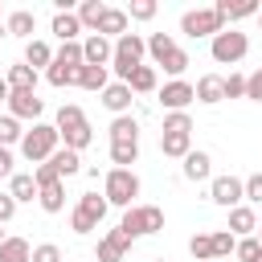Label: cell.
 Masks as SVG:
<instances>
[{
	"label": "cell",
	"mask_w": 262,
	"mask_h": 262,
	"mask_svg": "<svg viewBox=\"0 0 262 262\" xmlns=\"http://www.w3.org/2000/svg\"><path fill=\"white\" fill-rule=\"evenodd\" d=\"M57 143H61V135H57L53 123H33V127L25 131V139H20V156H25L29 164H45V160L57 151Z\"/></svg>",
	"instance_id": "2"
},
{
	"label": "cell",
	"mask_w": 262,
	"mask_h": 262,
	"mask_svg": "<svg viewBox=\"0 0 262 262\" xmlns=\"http://www.w3.org/2000/svg\"><path fill=\"white\" fill-rule=\"evenodd\" d=\"M0 262H33V246L25 237H8L0 246Z\"/></svg>",
	"instance_id": "30"
},
{
	"label": "cell",
	"mask_w": 262,
	"mask_h": 262,
	"mask_svg": "<svg viewBox=\"0 0 262 262\" xmlns=\"http://www.w3.org/2000/svg\"><path fill=\"white\" fill-rule=\"evenodd\" d=\"M143 53H147V41L139 33H123L115 41V57H111V70L119 74V82H127L139 66H143Z\"/></svg>",
	"instance_id": "3"
},
{
	"label": "cell",
	"mask_w": 262,
	"mask_h": 262,
	"mask_svg": "<svg viewBox=\"0 0 262 262\" xmlns=\"http://www.w3.org/2000/svg\"><path fill=\"white\" fill-rule=\"evenodd\" d=\"M49 164H53V172H57L61 180H70V176H78V172H82V156H78V151H70V147H57V151L49 156Z\"/></svg>",
	"instance_id": "19"
},
{
	"label": "cell",
	"mask_w": 262,
	"mask_h": 262,
	"mask_svg": "<svg viewBox=\"0 0 262 262\" xmlns=\"http://www.w3.org/2000/svg\"><path fill=\"white\" fill-rule=\"evenodd\" d=\"M33 262H61V250L53 242H41V246H33Z\"/></svg>",
	"instance_id": "46"
},
{
	"label": "cell",
	"mask_w": 262,
	"mask_h": 262,
	"mask_svg": "<svg viewBox=\"0 0 262 262\" xmlns=\"http://www.w3.org/2000/svg\"><path fill=\"white\" fill-rule=\"evenodd\" d=\"M78 86L102 94V90L111 86V66H82V70H78Z\"/></svg>",
	"instance_id": "17"
},
{
	"label": "cell",
	"mask_w": 262,
	"mask_h": 262,
	"mask_svg": "<svg viewBox=\"0 0 262 262\" xmlns=\"http://www.w3.org/2000/svg\"><path fill=\"white\" fill-rule=\"evenodd\" d=\"M172 49H176V41H172V33H151V37H147V53L156 57V66H160V61H164V57H168Z\"/></svg>",
	"instance_id": "34"
},
{
	"label": "cell",
	"mask_w": 262,
	"mask_h": 262,
	"mask_svg": "<svg viewBox=\"0 0 262 262\" xmlns=\"http://www.w3.org/2000/svg\"><path fill=\"white\" fill-rule=\"evenodd\" d=\"M8 90H37V70L33 66H25V61H16V66H8Z\"/></svg>",
	"instance_id": "25"
},
{
	"label": "cell",
	"mask_w": 262,
	"mask_h": 262,
	"mask_svg": "<svg viewBox=\"0 0 262 262\" xmlns=\"http://www.w3.org/2000/svg\"><path fill=\"white\" fill-rule=\"evenodd\" d=\"M209 53H213L217 66H237V61L250 53V37L237 33V29H221V33L209 41Z\"/></svg>",
	"instance_id": "6"
},
{
	"label": "cell",
	"mask_w": 262,
	"mask_h": 262,
	"mask_svg": "<svg viewBox=\"0 0 262 262\" xmlns=\"http://www.w3.org/2000/svg\"><path fill=\"white\" fill-rule=\"evenodd\" d=\"M221 29H225V20L217 16V8H188L180 16V33H188V37H217Z\"/></svg>",
	"instance_id": "7"
},
{
	"label": "cell",
	"mask_w": 262,
	"mask_h": 262,
	"mask_svg": "<svg viewBox=\"0 0 262 262\" xmlns=\"http://www.w3.org/2000/svg\"><path fill=\"white\" fill-rule=\"evenodd\" d=\"M119 229H123L131 242L143 237V233H160V229H164V209H160V205H131V209H123Z\"/></svg>",
	"instance_id": "5"
},
{
	"label": "cell",
	"mask_w": 262,
	"mask_h": 262,
	"mask_svg": "<svg viewBox=\"0 0 262 262\" xmlns=\"http://www.w3.org/2000/svg\"><path fill=\"white\" fill-rule=\"evenodd\" d=\"M12 217H16V201H12V192H0V225Z\"/></svg>",
	"instance_id": "50"
},
{
	"label": "cell",
	"mask_w": 262,
	"mask_h": 262,
	"mask_svg": "<svg viewBox=\"0 0 262 262\" xmlns=\"http://www.w3.org/2000/svg\"><path fill=\"white\" fill-rule=\"evenodd\" d=\"M160 151L168 160H184L192 151V135H176V131H160Z\"/></svg>",
	"instance_id": "18"
},
{
	"label": "cell",
	"mask_w": 262,
	"mask_h": 262,
	"mask_svg": "<svg viewBox=\"0 0 262 262\" xmlns=\"http://www.w3.org/2000/svg\"><path fill=\"white\" fill-rule=\"evenodd\" d=\"M78 209H82V213H86V217H94V221H102V217H106V209H111V205H106V196H98V192H86V196H82V201H78Z\"/></svg>",
	"instance_id": "37"
},
{
	"label": "cell",
	"mask_w": 262,
	"mask_h": 262,
	"mask_svg": "<svg viewBox=\"0 0 262 262\" xmlns=\"http://www.w3.org/2000/svg\"><path fill=\"white\" fill-rule=\"evenodd\" d=\"M8 192H12V201H16V205H20V201H37V196H41V188H37L33 172H16V176L8 180Z\"/></svg>",
	"instance_id": "22"
},
{
	"label": "cell",
	"mask_w": 262,
	"mask_h": 262,
	"mask_svg": "<svg viewBox=\"0 0 262 262\" xmlns=\"http://www.w3.org/2000/svg\"><path fill=\"white\" fill-rule=\"evenodd\" d=\"M237 262H262L258 237H242V242H237Z\"/></svg>",
	"instance_id": "42"
},
{
	"label": "cell",
	"mask_w": 262,
	"mask_h": 262,
	"mask_svg": "<svg viewBox=\"0 0 262 262\" xmlns=\"http://www.w3.org/2000/svg\"><path fill=\"white\" fill-rule=\"evenodd\" d=\"M0 176H8V180L16 176L12 172V147H0Z\"/></svg>",
	"instance_id": "51"
},
{
	"label": "cell",
	"mask_w": 262,
	"mask_h": 262,
	"mask_svg": "<svg viewBox=\"0 0 262 262\" xmlns=\"http://www.w3.org/2000/svg\"><path fill=\"white\" fill-rule=\"evenodd\" d=\"M53 61H61V66H74V70H82L86 66V53H82V41H66L57 53H53Z\"/></svg>",
	"instance_id": "32"
},
{
	"label": "cell",
	"mask_w": 262,
	"mask_h": 262,
	"mask_svg": "<svg viewBox=\"0 0 262 262\" xmlns=\"http://www.w3.org/2000/svg\"><path fill=\"white\" fill-rule=\"evenodd\" d=\"M98 33H102L106 41H111V37L119 41V37L127 33V8H106V12H102V25H98Z\"/></svg>",
	"instance_id": "24"
},
{
	"label": "cell",
	"mask_w": 262,
	"mask_h": 262,
	"mask_svg": "<svg viewBox=\"0 0 262 262\" xmlns=\"http://www.w3.org/2000/svg\"><path fill=\"white\" fill-rule=\"evenodd\" d=\"M258 246H262V229H258Z\"/></svg>",
	"instance_id": "55"
},
{
	"label": "cell",
	"mask_w": 262,
	"mask_h": 262,
	"mask_svg": "<svg viewBox=\"0 0 262 262\" xmlns=\"http://www.w3.org/2000/svg\"><path fill=\"white\" fill-rule=\"evenodd\" d=\"M164 131L192 135V119H188V111H172V115H164Z\"/></svg>",
	"instance_id": "40"
},
{
	"label": "cell",
	"mask_w": 262,
	"mask_h": 262,
	"mask_svg": "<svg viewBox=\"0 0 262 262\" xmlns=\"http://www.w3.org/2000/svg\"><path fill=\"white\" fill-rule=\"evenodd\" d=\"M127 16H135V20H151V16H156V0H131Z\"/></svg>",
	"instance_id": "43"
},
{
	"label": "cell",
	"mask_w": 262,
	"mask_h": 262,
	"mask_svg": "<svg viewBox=\"0 0 262 262\" xmlns=\"http://www.w3.org/2000/svg\"><path fill=\"white\" fill-rule=\"evenodd\" d=\"M139 160V143H111V164L115 168H131Z\"/></svg>",
	"instance_id": "35"
},
{
	"label": "cell",
	"mask_w": 262,
	"mask_h": 262,
	"mask_svg": "<svg viewBox=\"0 0 262 262\" xmlns=\"http://www.w3.org/2000/svg\"><path fill=\"white\" fill-rule=\"evenodd\" d=\"M221 98H225V78H221V74H205V78H196V102L213 106V102H221Z\"/></svg>",
	"instance_id": "15"
},
{
	"label": "cell",
	"mask_w": 262,
	"mask_h": 262,
	"mask_svg": "<svg viewBox=\"0 0 262 262\" xmlns=\"http://www.w3.org/2000/svg\"><path fill=\"white\" fill-rule=\"evenodd\" d=\"M127 86H131V94H151V90L160 86V78H156V66H139V70L127 78Z\"/></svg>",
	"instance_id": "28"
},
{
	"label": "cell",
	"mask_w": 262,
	"mask_h": 262,
	"mask_svg": "<svg viewBox=\"0 0 262 262\" xmlns=\"http://www.w3.org/2000/svg\"><path fill=\"white\" fill-rule=\"evenodd\" d=\"M102 12H106V4H102V0H86V4H78V20H82V29L98 33V25H102Z\"/></svg>",
	"instance_id": "31"
},
{
	"label": "cell",
	"mask_w": 262,
	"mask_h": 262,
	"mask_svg": "<svg viewBox=\"0 0 262 262\" xmlns=\"http://www.w3.org/2000/svg\"><path fill=\"white\" fill-rule=\"evenodd\" d=\"M213 8H217V16H221V20H242V16H258V12H262V8H258V0H237V4L217 0Z\"/></svg>",
	"instance_id": "20"
},
{
	"label": "cell",
	"mask_w": 262,
	"mask_h": 262,
	"mask_svg": "<svg viewBox=\"0 0 262 262\" xmlns=\"http://www.w3.org/2000/svg\"><path fill=\"white\" fill-rule=\"evenodd\" d=\"M33 180H37V188H49V184H57L61 176L53 172V164L45 160V164H37V172H33Z\"/></svg>",
	"instance_id": "44"
},
{
	"label": "cell",
	"mask_w": 262,
	"mask_h": 262,
	"mask_svg": "<svg viewBox=\"0 0 262 262\" xmlns=\"http://www.w3.org/2000/svg\"><path fill=\"white\" fill-rule=\"evenodd\" d=\"M246 98H250V102H262V66L246 78Z\"/></svg>",
	"instance_id": "49"
},
{
	"label": "cell",
	"mask_w": 262,
	"mask_h": 262,
	"mask_svg": "<svg viewBox=\"0 0 262 262\" xmlns=\"http://www.w3.org/2000/svg\"><path fill=\"white\" fill-rule=\"evenodd\" d=\"M156 262H168V258H156Z\"/></svg>",
	"instance_id": "56"
},
{
	"label": "cell",
	"mask_w": 262,
	"mask_h": 262,
	"mask_svg": "<svg viewBox=\"0 0 262 262\" xmlns=\"http://www.w3.org/2000/svg\"><path fill=\"white\" fill-rule=\"evenodd\" d=\"M70 229H74V233H90V229H98V221L86 217L82 209H74V213H70Z\"/></svg>",
	"instance_id": "45"
},
{
	"label": "cell",
	"mask_w": 262,
	"mask_h": 262,
	"mask_svg": "<svg viewBox=\"0 0 262 262\" xmlns=\"http://www.w3.org/2000/svg\"><path fill=\"white\" fill-rule=\"evenodd\" d=\"M45 78H49V86H78V70L74 66H61V61H53L49 70H45Z\"/></svg>",
	"instance_id": "33"
},
{
	"label": "cell",
	"mask_w": 262,
	"mask_h": 262,
	"mask_svg": "<svg viewBox=\"0 0 262 262\" xmlns=\"http://www.w3.org/2000/svg\"><path fill=\"white\" fill-rule=\"evenodd\" d=\"M127 250H131V237H127L123 229H106V233L98 237V246H94V258H98V262H123Z\"/></svg>",
	"instance_id": "10"
},
{
	"label": "cell",
	"mask_w": 262,
	"mask_h": 262,
	"mask_svg": "<svg viewBox=\"0 0 262 262\" xmlns=\"http://www.w3.org/2000/svg\"><path fill=\"white\" fill-rule=\"evenodd\" d=\"M4 33H8V29H4V25H0V37H4Z\"/></svg>",
	"instance_id": "54"
},
{
	"label": "cell",
	"mask_w": 262,
	"mask_h": 262,
	"mask_svg": "<svg viewBox=\"0 0 262 262\" xmlns=\"http://www.w3.org/2000/svg\"><path fill=\"white\" fill-rule=\"evenodd\" d=\"M4 242H8V237H4V229H0V246H4Z\"/></svg>",
	"instance_id": "53"
},
{
	"label": "cell",
	"mask_w": 262,
	"mask_h": 262,
	"mask_svg": "<svg viewBox=\"0 0 262 262\" xmlns=\"http://www.w3.org/2000/svg\"><path fill=\"white\" fill-rule=\"evenodd\" d=\"M160 66H164V74H172V78H180V74L188 70V53H184V49L176 45V49H172V53H168V57H164Z\"/></svg>",
	"instance_id": "39"
},
{
	"label": "cell",
	"mask_w": 262,
	"mask_h": 262,
	"mask_svg": "<svg viewBox=\"0 0 262 262\" xmlns=\"http://www.w3.org/2000/svg\"><path fill=\"white\" fill-rule=\"evenodd\" d=\"M82 53H86V66H111L115 57V41H106L102 33H90L82 41Z\"/></svg>",
	"instance_id": "12"
},
{
	"label": "cell",
	"mask_w": 262,
	"mask_h": 262,
	"mask_svg": "<svg viewBox=\"0 0 262 262\" xmlns=\"http://www.w3.org/2000/svg\"><path fill=\"white\" fill-rule=\"evenodd\" d=\"M37 205H41L45 213H61V209H66V180H57V184H49V188H41V196H37Z\"/></svg>",
	"instance_id": "29"
},
{
	"label": "cell",
	"mask_w": 262,
	"mask_h": 262,
	"mask_svg": "<svg viewBox=\"0 0 262 262\" xmlns=\"http://www.w3.org/2000/svg\"><path fill=\"white\" fill-rule=\"evenodd\" d=\"M78 33H82V20H78V12H53V37L66 45V41H78Z\"/></svg>",
	"instance_id": "21"
},
{
	"label": "cell",
	"mask_w": 262,
	"mask_h": 262,
	"mask_svg": "<svg viewBox=\"0 0 262 262\" xmlns=\"http://www.w3.org/2000/svg\"><path fill=\"white\" fill-rule=\"evenodd\" d=\"M188 250H192L196 262H213V258H217V254H213V233H192Z\"/></svg>",
	"instance_id": "38"
},
{
	"label": "cell",
	"mask_w": 262,
	"mask_h": 262,
	"mask_svg": "<svg viewBox=\"0 0 262 262\" xmlns=\"http://www.w3.org/2000/svg\"><path fill=\"white\" fill-rule=\"evenodd\" d=\"M41 111H45V102L37 98V90H12L8 94V115L12 119H41Z\"/></svg>",
	"instance_id": "11"
},
{
	"label": "cell",
	"mask_w": 262,
	"mask_h": 262,
	"mask_svg": "<svg viewBox=\"0 0 262 262\" xmlns=\"http://www.w3.org/2000/svg\"><path fill=\"white\" fill-rule=\"evenodd\" d=\"M180 172H184V180H192V184H196V180H209V172H213V160H209V151L192 147V151L184 156V168H180Z\"/></svg>",
	"instance_id": "14"
},
{
	"label": "cell",
	"mask_w": 262,
	"mask_h": 262,
	"mask_svg": "<svg viewBox=\"0 0 262 262\" xmlns=\"http://www.w3.org/2000/svg\"><path fill=\"white\" fill-rule=\"evenodd\" d=\"M111 143H139V123L131 115L111 119Z\"/></svg>",
	"instance_id": "26"
},
{
	"label": "cell",
	"mask_w": 262,
	"mask_h": 262,
	"mask_svg": "<svg viewBox=\"0 0 262 262\" xmlns=\"http://www.w3.org/2000/svg\"><path fill=\"white\" fill-rule=\"evenodd\" d=\"M131 98H135V94H131L127 82H111V86L102 90V106H106L115 119H119V115H131Z\"/></svg>",
	"instance_id": "13"
},
{
	"label": "cell",
	"mask_w": 262,
	"mask_h": 262,
	"mask_svg": "<svg viewBox=\"0 0 262 262\" xmlns=\"http://www.w3.org/2000/svg\"><path fill=\"white\" fill-rule=\"evenodd\" d=\"M246 201H250V205H262V172L246 176Z\"/></svg>",
	"instance_id": "48"
},
{
	"label": "cell",
	"mask_w": 262,
	"mask_h": 262,
	"mask_svg": "<svg viewBox=\"0 0 262 262\" xmlns=\"http://www.w3.org/2000/svg\"><path fill=\"white\" fill-rule=\"evenodd\" d=\"M258 20H262V12H258Z\"/></svg>",
	"instance_id": "57"
},
{
	"label": "cell",
	"mask_w": 262,
	"mask_h": 262,
	"mask_svg": "<svg viewBox=\"0 0 262 262\" xmlns=\"http://www.w3.org/2000/svg\"><path fill=\"white\" fill-rule=\"evenodd\" d=\"M8 94H12V90H8V82L0 78V102H8Z\"/></svg>",
	"instance_id": "52"
},
{
	"label": "cell",
	"mask_w": 262,
	"mask_h": 262,
	"mask_svg": "<svg viewBox=\"0 0 262 262\" xmlns=\"http://www.w3.org/2000/svg\"><path fill=\"white\" fill-rule=\"evenodd\" d=\"M25 139V131H20V119H12V115H0V147H12V143H20Z\"/></svg>",
	"instance_id": "36"
},
{
	"label": "cell",
	"mask_w": 262,
	"mask_h": 262,
	"mask_svg": "<svg viewBox=\"0 0 262 262\" xmlns=\"http://www.w3.org/2000/svg\"><path fill=\"white\" fill-rule=\"evenodd\" d=\"M102 196L106 205H119V209H131L135 196H139V176L131 168H111L102 176Z\"/></svg>",
	"instance_id": "4"
},
{
	"label": "cell",
	"mask_w": 262,
	"mask_h": 262,
	"mask_svg": "<svg viewBox=\"0 0 262 262\" xmlns=\"http://www.w3.org/2000/svg\"><path fill=\"white\" fill-rule=\"evenodd\" d=\"M57 135H61V143L70 147V151H82V147H90V139H94V131H90V119L82 115V106H74V102H66L61 111H57Z\"/></svg>",
	"instance_id": "1"
},
{
	"label": "cell",
	"mask_w": 262,
	"mask_h": 262,
	"mask_svg": "<svg viewBox=\"0 0 262 262\" xmlns=\"http://www.w3.org/2000/svg\"><path fill=\"white\" fill-rule=\"evenodd\" d=\"M233 237H250L254 229H258V217H254V209L250 205H237V209H229V225H225Z\"/></svg>",
	"instance_id": "16"
},
{
	"label": "cell",
	"mask_w": 262,
	"mask_h": 262,
	"mask_svg": "<svg viewBox=\"0 0 262 262\" xmlns=\"http://www.w3.org/2000/svg\"><path fill=\"white\" fill-rule=\"evenodd\" d=\"M225 98H246V74H229L225 78Z\"/></svg>",
	"instance_id": "47"
},
{
	"label": "cell",
	"mask_w": 262,
	"mask_h": 262,
	"mask_svg": "<svg viewBox=\"0 0 262 262\" xmlns=\"http://www.w3.org/2000/svg\"><path fill=\"white\" fill-rule=\"evenodd\" d=\"M209 201L221 205V209H237V205L246 201V180H237V176H213Z\"/></svg>",
	"instance_id": "8"
},
{
	"label": "cell",
	"mask_w": 262,
	"mask_h": 262,
	"mask_svg": "<svg viewBox=\"0 0 262 262\" xmlns=\"http://www.w3.org/2000/svg\"><path fill=\"white\" fill-rule=\"evenodd\" d=\"M213 254H217V258H229V254H237V237H233L229 229H217V233H213Z\"/></svg>",
	"instance_id": "41"
},
{
	"label": "cell",
	"mask_w": 262,
	"mask_h": 262,
	"mask_svg": "<svg viewBox=\"0 0 262 262\" xmlns=\"http://www.w3.org/2000/svg\"><path fill=\"white\" fill-rule=\"evenodd\" d=\"M25 66H33V70L45 66V70H49V66H53V49H49L45 41H37V37L25 41Z\"/></svg>",
	"instance_id": "27"
},
{
	"label": "cell",
	"mask_w": 262,
	"mask_h": 262,
	"mask_svg": "<svg viewBox=\"0 0 262 262\" xmlns=\"http://www.w3.org/2000/svg\"><path fill=\"white\" fill-rule=\"evenodd\" d=\"M33 25H37V16H33L29 8H16V12H8V20H4V29H8L12 37H25V41H33Z\"/></svg>",
	"instance_id": "23"
},
{
	"label": "cell",
	"mask_w": 262,
	"mask_h": 262,
	"mask_svg": "<svg viewBox=\"0 0 262 262\" xmlns=\"http://www.w3.org/2000/svg\"><path fill=\"white\" fill-rule=\"evenodd\" d=\"M188 102H196V86L192 82H184V78H172V82H164V90H160V106L172 115V111H188Z\"/></svg>",
	"instance_id": "9"
}]
</instances>
